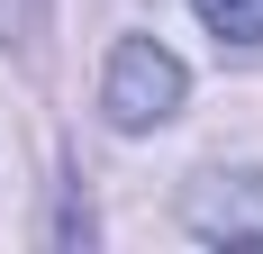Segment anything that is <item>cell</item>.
<instances>
[{
	"mask_svg": "<svg viewBox=\"0 0 263 254\" xmlns=\"http://www.w3.org/2000/svg\"><path fill=\"white\" fill-rule=\"evenodd\" d=\"M182 100H191V73H182V55H173V46H155V37H118V46H109L100 109H109V127H118V136L163 127Z\"/></svg>",
	"mask_w": 263,
	"mask_h": 254,
	"instance_id": "obj_1",
	"label": "cell"
},
{
	"mask_svg": "<svg viewBox=\"0 0 263 254\" xmlns=\"http://www.w3.org/2000/svg\"><path fill=\"white\" fill-rule=\"evenodd\" d=\"M182 227L200 245H254L263 254V173H209L182 191Z\"/></svg>",
	"mask_w": 263,
	"mask_h": 254,
	"instance_id": "obj_2",
	"label": "cell"
},
{
	"mask_svg": "<svg viewBox=\"0 0 263 254\" xmlns=\"http://www.w3.org/2000/svg\"><path fill=\"white\" fill-rule=\"evenodd\" d=\"M191 9H200V27L227 37V46H263V0H191Z\"/></svg>",
	"mask_w": 263,
	"mask_h": 254,
	"instance_id": "obj_3",
	"label": "cell"
}]
</instances>
